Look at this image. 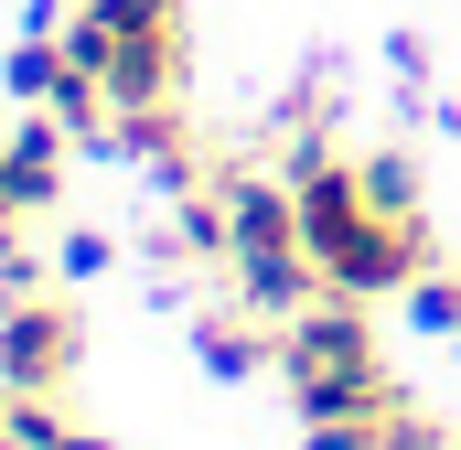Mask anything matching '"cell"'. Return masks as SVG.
<instances>
[{
	"label": "cell",
	"mask_w": 461,
	"mask_h": 450,
	"mask_svg": "<svg viewBox=\"0 0 461 450\" xmlns=\"http://www.w3.org/2000/svg\"><path fill=\"white\" fill-rule=\"evenodd\" d=\"M11 225H22V215H11V194H0V236H11Z\"/></svg>",
	"instance_id": "cell-12"
},
{
	"label": "cell",
	"mask_w": 461,
	"mask_h": 450,
	"mask_svg": "<svg viewBox=\"0 0 461 450\" xmlns=\"http://www.w3.org/2000/svg\"><path fill=\"white\" fill-rule=\"evenodd\" d=\"M0 450H22V440H11V429H0Z\"/></svg>",
	"instance_id": "cell-13"
},
{
	"label": "cell",
	"mask_w": 461,
	"mask_h": 450,
	"mask_svg": "<svg viewBox=\"0 0 461 450\" xmlns=\"http://www.w3.org/2000/svg\"><path fill=\"white\" fill-rule=\"evenodd\" d=\"M54 268H65V279H108V268H118V236H97V225H65V236H54Z\"/></svg>",
	"instance_id": "cell-9"
},
{
	"label": "cell",
	"mask_w": 461,
	"mask_h": 450,
	"mask_svg": "<svg viewBox=\"0 0 461 450\" xmlns=\"http://www.w3.org/2000/svg\"><path fill=\"white\" fill-rule=\"evenodd\" d=\"M290 183H301V247H312V268H322L333 301H408V290L440 268L429 215L375 204L365 161L333 150V129H301V140H290Z\"/></svg>",
	"instance_id": "cell-1"
},
{
	"label": "cell",
	"mask_w": 461,
	"mask_h": 450,
	"mask_svg": "<svg viewBox=\"0 0 461 450\" xmlns=\"http://www.w3.org/2000/svg\"><path fill=\"white\" fill-rule=\"evenodd\" d=\"M11 290H43V268H32V247H22V225L0 236V301H11Z\"/></svg>",
	"instance_id": "cell-11"
},
{
	"label": "cell",
	"mask_w": 461,
	"mask_h": 450,
	"mask_svg": "<svg viewBox=\"0 0 461 450\" xmlns=\"http://www.w3.org/2000/svg\"><path fill=\"white\" fill-rule=\"evenodd\" d=\"M65 150H76V129L54 108H22L11 129H0V194H11V215L43 225L54 204H65Z\"/></svg>",
	"instance_id": "cell-5"
},
{
	"label": "cell",
	"mask_w": 461,
	"mask_h": 450,
	"mask_svg": "<svg viewBox=\"0 0 461 450\" xmlns=\"http://www.w3.org/2000/svg\"><path fill=\"white\" fill-rule=\"evenodd\" d=\"M97 150H118L129 172H150V183H161L172 204L215 183V172H204V150H194V118H183V97H161V108H118Z\"/></svg>",
	"instance_id": "cell-4"
},
{
	"label": "cell",
	"mask_w": 461,
	"mask_h": 450,
	"mask_svg": "<svg viewBox=\"0 0 461 450\" xmlns=\"http://www.w3.org/2000/svg\"><path fill=\"white\" fill-rule=\"evenodd\" d=\"M194 364H204V375H258V364H268V375H279V322H268V311H258V301H236V311H194Z\"/></svg>",
	"instance_id": "cell-6"
},
{
	"label": "cell",
	"mask_w": 461,
	"mask_h": 450,
	"mask_svg": "<svg viewBox=\"0 0 461 450\" xmlns=\"http://www.w3.org/2000/svg\"><path fill=\"white\" fill-rule=\"evenodd\" d=\"M86 364V311L65 290H11L0 301V386L11 397H65Z\"/></svg>",
	"instance_id": "cell-3"
},
{
	"label": "cell",
	"mask_w": 461,
	"mask_h": 450,
	"mask_svg": "<svg viewBox=\"0 0 461 450\" xmlns=\"http://www.w3.org/2000/svg\"><path fill=\"white\" fill-rule=\"evenodd\" d=\"M451 450H461V440H451Z\"/></svg>",
	"instance_id": "cell-14"
},
{
	"label": "cell",
	"mask_w": 461,
	"mask_h": 450,
	"mask_svg": "<svg viewBox=\"0 0 461 450\" xmlns=\"http://www.w3.org/2000/svg\"><path fill=\"white\" fill-rule=\"evenodd\" d=\"M279 386H290L301 429H322V418H375V408L408 397V386L386 375L375 311H365V301H333V290H322L312 311L279 322Z\"/></svg>",
	"instance_id": "cell-2"
},
{
	"label": "cell",
	"mask_w": 461,
	"mask_h": 450,
	"mask_svg": "<svg viewBox=\"0 0 461 450\" xmlns=\"http://www.w3.org/2000/svg\"><path fill=\"white\" fill-rule=\"evenodd\" d=\"M408 333H429V343H451V354H461V257H440V268L408 290Z\"/></svg>",
	"instance_id": "cell-8"
},
{
	"label": "cell",
	"mask_w": 461,
	"mask_h": 450,
	"mask_svg": "<svg viewBox=\"0 0 461 450\" xmlns=\"http://www.w3.org/2000/svg\"><path fill=\"white\" fill-rule=\"evenodd\" d=\"M365 183H375V204L419 215V161H408V150H365Z\"/></svg>",
	"instance_id": "cell-10"
},
{
	"label": "cell",
	"mask_w": 461,
	"mask_h": 450,
	"mask_svg": "<svg viewBox=\"0 0 461 450\" xmlns=\"http://www.w3.org/2000/svg\"><path fill=\"white\" fill-rule=\"evenodd\" d=\"M65 76H76V54H65V32H54V22H32V32L0 54V97H11V108H54V97H65Z\"/></svg>",
	"instance_id": "cell-7"
}]
</instances>
